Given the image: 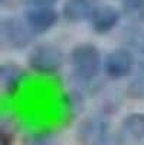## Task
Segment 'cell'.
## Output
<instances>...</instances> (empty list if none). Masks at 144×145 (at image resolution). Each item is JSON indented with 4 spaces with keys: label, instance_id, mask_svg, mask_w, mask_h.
Returning a JSON list of instances; mask_svg holds the SVG:
<instances>
[{
    "label": "cell",
    "instance_id": "6da1fadb",
    "mask_svg": "<svg viewBox=\"0 0 144 145\" xmlns=\"http://www.w3.org/2000/svg\"><path fill=\"white\" fill-rule=\"evenodd\" d=\"M71 63L79 79L91 80L99 73L101 69L99 50L89 43L79 45L71 52Z\"/></svg>",
    "mask_w": 144,
    "mask_h": 145
},
{
    "label": "cell",
    "instance_id": "7a4b0ae2",
    "mask_svg": "<svg viewBox=\"0 0 144 145\" xmlns=\"http://www.w3.org/2000/svg\"><path fill=\"white\" fill-rule=\"evenodd\" d=\"M64 63V55L56 46L42 43L32 49L29 65L39 73H53Z\"/></svg>",
    "mask_w": 144,
    "mask_h": 145
},
{
    "label": "cell",
    "instance_id": "3957f363",
    "mask_svg": "<svg viewBox=\"0 0 144 145\" xmlns=\"http://www.w3.org/2000/svg\"><path fill=\"white\" fill-rule=\"evenodd\" d=\"M30 29L17 19H7L0 23V43L9 49H22L30 40Z\"/></svg>",
    "mask_w": 144,
    "mask_h": 145
},
{
    "label": "cell",
    "instance_id": "277c9868",
    "mask_svg": "<svg viewBox=\"0 0 144 145\" xmlns=\"http://www.w3.org/2000/svg\"><path fill=\"white\" fill-rule=\"evenodd\" d=\"M58 22V13L51 6H29L25 12V23L32 33H45Z\"/></svg>",
    "mask_w": 144,
    "mask_h": 145
},
{
    "label": "cell",
    "instance_id": "5b68a950",
    "mask_svg": "<svg viewBox=\"0 0 144 145\" xmlns=\"http://www.w3.org/2000/svg\"><path fill=\"white\" fill-rule=\"evenodd\" d=\"M133 68H134V57L128 50L118 49L105 56L104 71L112 79L127 76L133 71Z\"/></svg>",
    "mask_w": 144,
    "mask_h": 145
},
{
    "label": "cell",
    "instance_id": "8992f818",
    "mask_svg": "<svg viewBox=\"0 0 144 145\" xmlns=\"http://www.w3.org/2000/svg\"><path fill=\"white\" fill-rule=\"evenodd\" d=\"M120 12L111 6H98L92 14L89 16L91 19V26L94 29L95 33L98 35H104V33H108L111 32L120 22Z\"/></svg>",
    "mask_w": 144,
    "mask_h": 145
},
{
    "label": "cell",
    "instance_id": "52a82bcc",
    "mask_svg": "<svg viewBox=\"0 0 144 145\" xmlns=\"http://www.w3.org/2000/svg\"><path fill=\"white\" fill-rule=\"evenodd\" d=\"M99 6V0H65L62 14L68 22H81L88 19Z\"/></svg>",
    "mask_w": 144,
    "mask_h": 145
},
{
    "label": "cell",
    "instance_id": "ba28073f",
    "mask_svg": "<svg viewBox=\"0 0 144 145\" xmlns=\"http://www.w3.org/2000/svg\"><path fill=\"white\" fill-rule=\"evenodd\" d=\"M23 76H25V72L20 66L13 65V63H6L3 66H0V86L6 92H13L17 89Z\"/></svg>",
    "mask_w": 144,
    "mask_h": 145
},
{
    "label": "cell",
    "instance_id": "9c48e42d",
    "mask_svg": "<svg viewBox=\"0 0 144 145\" xmlns=\"http://www.w3.org/2000/svg\"><path fill=\"white\" fill-rule=\"evenodd\" d=\"M122 131L124 134L134 139L140 141L144 138V114H133L127 116L122 122Z\"/></svg>",
    "mask_w": 144,
    "mask_h": 145
},
{
    "label": "cell",
    "instance_id": "30bf717a",
    "mask_svg": "<svg viewBox=\"0 0 144 145\" xmlns=\"http://www.w3.org/2000/svg\"><path fill=\"white\" fill-rule=\"evenodd\" d=\"M122 14L134 23H144V0H122Z\"/></svg>",
    "mask_w": 144,
    "mask_h": 145
},
{
    "label": "cell",
    "instance_id": "8fae6325",
    "mask_svg": "<svg viewBox=\"0 0 144 145\" xmlns=\"http://www.w3.org/2000/svg\"><path fill=\"white\" fill-rule=\"evenodd\" d=\"M130 93L133 96H144V72L138 73V76L131 82Z\"/></svg>",
    "mask_w": 144,
    "mask_h": 145
},
{
    "label": "cell",
    "instance_id": "7c38bea8",
    "mask_svg": "<svg viewBox=\"0 0 144 145\" xmlns=\"http://www.w3.org/2000/svg\"><path fill=\"white\" fill-rule=\"evenodd\" d=\"M28 6H53L58 0H22Z\"/></svg>",
    "mask_w": 144,
    "mask_h": 145
},
{
    "label": "cell",
    "instance_id": "4fadbf2b",
    "mask_svg": "<svg viewBox=\"0 0 144 145\" xmlns=\"http://www.w3.org/2000/svg\"><path fill=\"white\" fill-rule=\"evenodd\" d=\"M0 145H12V141L9 138V135L0 129Z\"/></svg>",
    "mask_w": 144,
    "mask_h": 145
},
{
    "label": "cell",
    "instance_id": "5bb4252c",
    "mask_svg": "<svg viewBox=\"0 0 144 145\" xmlns=\"http://www.w3.org/2000/svg\"><path fill=\"white\" fill-rule=\"evenodd\" d=\"M33 145H49V144H48V142H43V141H42V142H35Z\"/></svg>",
    "mask_w": 144,
    "mask_h": 145
},
{
    "label": "cell",
    "instance_id": "9a60e30c",
    "mask_svg": "<svg viewBox=\"0 0 144 145\" xmlns=\"http://www.w3.org/2000/svg\"><path fill=\"white\" fill-rule=\"evenodd\" d=\"M0 2H3V0H0Z\"/></svg>",
    "mask_w": 144,
    "mask_h": 145
}]
</instances>
